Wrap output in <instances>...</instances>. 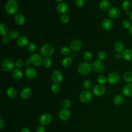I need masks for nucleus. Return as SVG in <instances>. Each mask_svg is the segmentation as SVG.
<instances>
[{
	"instance_id": "nucleus-13",
	"label": "nucleus",
	"mask_w": 132,
	"mask_h": 132,
	"mask_svg": "<svg viewBox=\"0 0 132 132\" xmlns=\"http://www.w3.org/2000/svg\"><path fill=\"white\" fill-rule=\"evenodd\" d=\"M52 121V116L49 113H44L40 118L39 121L41 125H47L49 124Z\"/></svg>"
},
{
	"instance_id": "nucleus-31",
	"label": "nucleus",
	"mask_w": 132,
	"mask_h": 132,
	"mask_svg": "<svg viewBox=\"0 0 132 132\" xmlns=\"http://www.w3.org/2000/svg\"><path fill=\"white\" fill-rule=\"evenodd\" d=\"M19 35H20V33L18 30L16 29H13L9 31L8 34V36L11 39L14 40L18 38L19 36Z\"/></svg>"
},
{
	"instance_id": "nucleus-12",
	"label": "nucleus",
	"mask_w": 132,
	"mask_h": 132,
	"mask_svg": "<svg viewBox=\"0 0 132 132\" xmlns=\"http://www.w3.org/2000/svg\"><path fill=\"white\" fill-rule=\"evenodd\" d=\"M52 79L55 83L60 82L63 79L62 73L59 70H55L52 74Z\"/></svg>"
},
{
	"instance_id": "nucleus-18",
	"label": "nucleus",
	"mask_w": 132,
	"mask_h": 132,
	"mask_svg": "<svg viewBox=\"0 0 132 132\" xmlns=\"http://www.w3.org/2000/svg\"><path fill=\"white\" fill-rule=\"evenodd\" d=\"M120 14V9L116 7H113L109 9L108 12V16L111 19H116L118 18Z\"/></svg>"
},
{
	"instance_id": "nucleus-36",
	"label": "nucleus",
	"mask_w": 132,
	"mask_h": 132,
	"mask_svg": "<svg viewBox=\"0 0 132 132\" xmlns=\"http://www.w3.org/2000/svg\"><path fill=\"white\" fill-rule=\"evenodd\" d=\"M60 53L63 56H67L70 53V49L67 46H63L60 49Z\"/></svg>"
},
{
	"instance_id": "nucleus-39",
	"label": "nucleus",
	"mask_w": 132,
	"mask_h": 132,
	"mask_svg": "<svg viewBox=\"0 0 132 132\" xmlns=\"http://www.w3.org/2000/svg\"><path fill=\"white\" fill-rule=\"evenodd\" d=\"M83 87L86 90H89L91 88L92 84L89 80H86L83 82Z\"/></svg>"
},
{
	"instance_id": "nucleus-2",
	"label": "nucleus",
	"mask_w": 132,
	"mask_h": 132,
	"mask_svg": "<svg viewBox=\"0 0 132 132\" xmlns=\"http://www.w3.org/2000/svg\"><path fill=\"white\" fill-rule=\"evenodd\" d=\"M55 51L54 47L47 43L43 44L40 49V52L41 55L44 57H50L52 56Z\"/></svg>"
},
{
	"instance_id": "nucleus-41",
	"label": "nucleus",
	"mask_w": 132,
	"mask_h": 132,
	"mask_svg": "<svg viewBox=\"0 0 132 132\" xmlns=\"http://www.w3.org/2000/svg\"><path fill=\"white\" fill-rule=\"evenodd\" d=\"M36 45L34 43H30L28 44V50L29 51V52H31V53H33L36 50Z\"/></svg>"
},
{
	"instance_id": "nucleus-24",
	"label": "nucleus",
	"mask_w": 132,
	"mask_h": 132,
	"mask_svg": "<svg viewBox=\"0 0 132 132\" xmlns=\"http://www.w3.org/2000/svg\"><path fill=\"white\" fill-rule=\"evenodd\" d=\"M7 96L11 98H14L17 95V90L13 87H10L8 88L6 92Z\"/></svg>"
},
{
	"instance_id": "nucleus-46",
	"label": "nucleus",
	"mask_w": 132,
	"mask_h": 132,
	"mask_svg": "<svg viewBox=\"0 0 132 132\" xmlns=\"http://www.w3.org/2000/svg\"><path fill=\"white\" fill-rule=\"evenodd\" d=\"M10 38L9 36H3L2 38V41L3 42V43L7 44L8 43H9V41H10Z\"/></svg>"
},
{
	"instance_id": "nucleus-23",
	"label": "nucleus",
	"mask_w": 132,
	"mask_h": 132,
	"mask_svg": "<svg viewBox=\"0 0 132 132\" xmlns=\"http://www.w3.org/2000/svg\"><path fill=\"white\" fill-rule=\"evenodd\" d=\"M123 58L126 61H131L132 60V50L127 48L122 52Z\"/></svg>"
},
{
	"instance_id": "nucleus-49",
	"label": "nucleus",
	"mask_w": 132,
	"mask_h": 132,
	"mask_svg": "<svg viewBox=\"0 0 132 132\" xmlns=\"http://www.w3.org/2000/svg\"><path fill=\"white\" fill-rule=\"evenodd\" d=\"M4 126V122L2 117L0 118V129H2Z\"/></svg>"
},
{
	"instance_id": "nucleus-3",
	"label": "nucleus",
	"mask_w": 132,
	"mask_h": 132,
	"mask_svg": "<svg viewBox=\"0 0 132 132\" xmlns=\"http://www.w3.org/2000/svg\"><path fill=\"white\" fill-rule=\"evenodd\" d=\"M92 67L89 62H85L80 63L78 67V72L81 75H87L89 74L92 70Z\"/></svg>"
},
{
	"instance_id": "nucleus-51",
	"label": "nucleus",
	"mask_w": 132,
	"mask_h": 132,
	"mask_svg": "<svg viewBox=\"0 0 132 132\" xmlns=\"http://www.w3.org/2000/svg\"><path fill=\"white\" fill-rule=\"evenodd\" d=\"M129 32L130 33V34L132 36V25H131V26L129 29Z\"/></svg>"
},
{
	"instance_id": "nucleus-43",
	"label": "nucleus",
	"mask_w": 132,
	"mask_h": 132,
	"mask_svg": "<svg viewBox=\"0 0 132 132\" xmlns=\"http://www.w3.org/2000/svg\"><path fill=\"white\" fill-rule=\"evenodd\" d=\"M24 62L21 59H18L15 62V66H16V67H18L19 68H22L24 65Z\"/></svg>"
},
{
	"instance_id": "nucleus-42",
	"label": "nucleus",
	"mask_w": 132,
	"mask_h": 132,
	"mask_svg": "<svg viewBox=\"0 0 132 132\" xmlns=\"http://www.w3.org/2000/svg\"><path fill=\"white\" fill-rule=\"evenodd\" d=\"M122 26L124 28L126 29H129V28L131 26V22L127 20H125L122 22Z\"/></svg>"
},
{
	"instance_id": "nucleus-26",
	"label": "nucleus",
	"mask_w": 132,
	"mask_h": 132,
	"mask_svg": "<svg viewBox=\"0 0 132 132\" xmlns=\"http://www.w3.org/2000/svg\"><path fill=\"white\" fill-rule=\"evenodd\" d=\"M124 101L123 96L121 94H117L116 95L113 99V103L116 105H120L122 104Z\"/></svg>"
},
{
	"instance_id": "nucleus-45",
	"label": "nucleus",
	"mask_w": 132,
	"mask_h": 132,
	"mask_svg": "<svg viewBox=\"0 0 132 132\" xmlns=\"http://www.w3.org/2000/svg\"><path fill=\"white\" fill-rule=\"evenodd\" d=\"M75 5L77 7L80 8L82 7L84 5V0H75Z\"/></svg>"
},
{
	"instance_id": "nucleus-11",
	"label": "nucleus",
	"mask_w": 132,
	"mask_h": 132,
	"mask_svg": "<svg viewBox=\"0 0 132 132\" xmlns=\"http://www.w3.org/2000/svg\"><path fill=\"white\" fill-rule=\"evenodd\" d=\"M69 9V5L67 3L65 2H60L59 3L56 7V10L60 14H65L68 12Z\"/></svg>"
},
{
	"instance_id": "nucleus-54",
	"label": "nucleus",
	"mask_w": 132,
	"mask_h": 132,
	"mask_svg": "<svg viewBox=\"0 0 132 132\" xmlns=\"http://www.w3.org/2000/svg\"><path fill=\"white\" fill-rule=\"evenodd\" d=\"M55 1H56V2H61L62 0H55Z\"/></svg>"
},
{
	"instance_id": "nucleus-15",
	"label": "nucleus",
	"mask_w": 132,
	"mask_h": 132,
	"mask_svg": "<svg viewBox=\"0 0 132 132\" xmlns=\"http://www.w3.org/2000/svg\"><path fill=\"white\" fill-rule=\"evenodd\" d=\"M70 111L67 108L62 109L59 112V117L62 121H66L68 120L70 118Z\"/></svg>"
},
{
	"instance_id": "nucleus-44",
	"label": "nucleus",
	"mask_w": 132,
	"mask_h": 132,
	"mask_svg": "<svg viewBox=\"0 0 132 132\" xmlns=\"http://www.w3.org/2000/svg\"><path fill=\"white\" fill-rule=\"evenodd\" d=\"M71 102L69 100L66 99L63 102V106L64 107V108H68L71 106Z\"/></svg>"
},
{
	"instance_id": "nucleus-30",
	"label": "nucleus",
	"mask_w": 132,
	"mask_h": 132,
	"mask_svg": "<svg viewBox=\"0 0 132 132\" xmlns=\"http://www.w3.org/2000/svg\"><path fill=\"white\" fill-rule=\"evenodd\" d=\"M124 80L127 82L130 83L132 82V71H129L125 73L123 76Z\"/></svg>"
},
{
	"instance_id": "nucleus-4",
	"label": "nucleus",
	"mask_w": 132,
	"mask_h": 132,
	"mask_svg": "<svg viewBox=\"0 0 132 132\" xmlns=\"http://www.w3.org/2000/svg\"><path fill=\"white\" fill-rule=\"evenodd\" d=\"M15 63L13 61L9 58H5L3 60L2 63V68L5 72H10L14 68Z\"/></svg>"
},
{
	"instance_id": "nucleus-9",
	"label": "nucleus",
	"mask_w": 132,
	"mask_h": 132,
	"mask_svg": "<svg viewBox=\"0 0 132 132\" xmlns=\"http://www.w3.org/2000/svg\"><path fill=\"white\" fill-rule=\"evenodd\" d=\"M106 91V88L103 85H97L94 87L93 92L97 96H101L104 95Z\"/></svg>"
},
{
	"instance_id": "nucleus-7",
	"label": "nucleus",
	"mask_w": 132,
	"mask_h": 132,
	"mask_svg": "<svg viewBox=\"0 0 132 132\" xmlns=\"http://www.w3.org/2000/svg\"><path fill=\"white\" fill-rule=\"evenodd\" d=\"M92 67L93 70L97 73H102L105 70L104 64L101 61L99 60H95L93 62Z\"/></svg>"
},
{
	"instance_id": "nucleus-17",
	"label": "nucleus",
	"mask_w": 132,
	"mask_h": 132,
	"mask_svg": "<svg viewBox=\"0 0 132 132\" xmlns=\"http://www.w3.org/2000/svg\"><path fill=\"white\" fill-rule=\"evenodd\" d=\"M17 45L21 47H24L28 45L29 44V39L28 38L24 36L20 37L16 41Z\"/></svg>"
},
{
	"instance_id": "nucleus-5",
	"label": "nucleus",
	"mask_w": 132,
	"mask_h": 132,
	"mask_svg": "<svg viewBox=\"0 0 132 132\" xmlns=\"http://www.w3.org/2000/svg\"><path fill=\"white\" fill-rule=\"evenodd\" d=\"M30 62L36 67L40 66L43 62L42 57L38 53H34L32 54L29 58Z\"/></svg>"
},
{
	"instance_id": "nucleus-28",
	"label": "nucleus",
	"mask_w": 132,
	"mask_h": 132,
	"mask_svg": "<svg viewBox=\"0 0 132 132\" xmlns=\"http://www.w3.org/2000/svg\"><path fill=\"white\" fill-rule=\"evenodd\" d=\"M61 63H62V65L63 67L65 68H68L70 67L72 65L73 63V60L71 58L69 57H66L62 59Z\"/></svg>"
},
{
	"instance_id": "nucleus-21",
	"label": "nucleus",
	"mask_w": 132,
	"mask_h": 132,
	"mask_svg": "<svg viewBox=\"0 0 132 132\" xmlns=\"http://www.w3.org/2000/svg\"><path fill=\"white\" fill-rule=\"evenodd\" d=\"M14 21L16 24L20 26H22L25 24L26 22V19L25 16L22 14L18 13L15 15Z\"/></svg>"
},
{
	"instance_id": "nucleus-25",
	"label": "nucleus",
	"mask_w": 132,
	"mask_h": 132,
	"mask_svg": "<svg viewBox=\"0 0 132 132\" xmlns=\"http://www.w3.org/2000/svg\"><path fill=\"white\" fill-rule=\"evenodd\" d=\"M12 76L15 79L19 80L22 78L23 76V73L21 70L19 68H16L14 69L12 72Z\"/></svg>"
},
{
	"instance_id": "nucleus-32",
	"label": "nucleus",
	"mask_w": 132,
	"mask_h": 132,
	"mask_svg": "<svg viewBox=\"0 0 132 132\" xmlns=\"http://www.w3.org/2000/svg\"><path fill=\"white\" fill-rule=\"evenodd\" d=\"M131 6V4L130 1L129 0H124L122 4V9L125 11L129 10Z\"/></svg>"
},
{
	"instance_id": "nucleus-1",
	"label": "nucleus",
	"mask_w": 132,
	"mask_h": 132,
	"mask_svg": "<svg viewBox=\"0 0 132 132\" xmlns=\"http://www.w3.org/2000/svg\"><path fill=\"white\" fill-rule=\"evenodd\" d=\"M19 5L18 2L15 0H9L7 2L5 9L7 13L9 14H14L18 10Z\"/></svg>"
},
{
	"instance_id": "nucleus-8",
	"label": "nucleus",
	"mask_w": 132,
	"mask_h": 132,
	"mask_svg": "<svg viewBox=\"0 0 132 132\" xmlns=\"http://www.w3.org/2000/svg\"><path fill=\"white\" fill-rule=\"evenodd\" d=\"M120 78V76L119 74L117 72H113L108 74L107 76V81L109 84L114 85L119 81Z\"/></svg>"
},
{
	"instance_id": "nucleus-47",
	"label": "nucleus",
	"mask_w": 132,
	"mask_h": 132,
	"mask_svg": "<svg viewBox=\"0 0 132 132\" xmlns=\"http://www.w3.org/2000/svg\"><path fill=\"white\" fill-rule=\"evenodd\" d=\"M45 128L44 125H39L36 129V132H45Z\"/></svg>"
},
{
	"instance_id": "nucleus-50",
	"label": "nucleus",
	"mask_w": 132,
	"mask_h": 132,
	"mask_svg": "<svg viewBox=\"0 0 132 132\" xmlns=\"http://www.w3.org/2000/svg\"><path fill=\"white\" fill-rule=\"evenodd\" d=\"M21 132H30V131L27 127H23L22 128Z\"/></svg>"
},
{
	"instance_id": "nucleus-19",
	"label": "nucleus",
	"mask_w": 132,
	"mask_h": 132,
	"mask_svg": "<svg viewBox=\"0 0 132 132\" xmlns=\"http://www.w3.org/2000/svg\"><path fill=\"white\" fill-rule=\"evenodd\" d=\"M102 28L105 31L110 30L112 27V21L108 19H104L101 23Z\"/></svg>"
},
{
	"instance_id": "nucleus-52",
	"label": "nucleus",
	"mask_w": 132,
	"mask_h": 132,
	"mask_svg": "<svg viewBox=\"0 0 132 132\" xmlns=\"http://www.w3.org/2000/svg\"><path fill=\"white\" fill-rule=\"evenodd\" d=\"M126 14H127V15H130V13H131V12H130L129 10H127V11H126Z\"/></svg>"
},
{
	"instance_id": "nucleus-48",
	"label": "nucleus",
	"mask_w": 132,
	"mask_h": 132,
	"mask_svg": "<svg viewBox=\"0 0 132 132\" xmlns=\"http://www.w3.org/2000/svg\"><path fill=\"white\" fill-rule=\"evenodd\" d=\"M114 58H115L117 60H120V59H121L122 58H123L122 54H121V53H117L114 55Z\"/></svg>"
},
{
	"instance_id": "nucleus-14",
	"label": "nucleus",
	"mask_w": 132,
	"mask_h": 132,
	"mask_svg": "<svg viewBox=\"0 0 132 132\" xmlns=\"http://www.w3.org/2000/svg\"><path fill=\"white\" fill-rule=\"evenodd\" d=\"M122 93L127 97L132 96V84L127 83L122 88Z\"/></svg>"
},
{
	"instance_id": "nucleus-40",
	"label": "nucleus",
	"mask_w": 132,
	"mask_h": 132,
	"mask_svg": "<svg viewBox=\"0 0 132 132\" xmlns=\"http://www.w3.org/2000/svg\"><path fill=\"white\" fill-rule=\"evenodd\" d=\"M60 90V87L57 83H55L53 84L51 86V90L54 93L58 92Z\"/></svg>"
},
{
	"instance_id": "nucleus-35",
	"label": "nucleus",
	"mask_w": 132,
	"mask_h": 132,
	"mask_svg": "<svg viewBox=\"0 0 132 132\" xmlns=\"http://www.w3.org/2000/svg\"><path fill=\"white\" fill-rule=\"evenodd\" d=\"M70 18L66 13L63 14L60 16V21L63 24H67L69 22Z\"/></svg>"
},
{
	"instance_id": "nucleus-29",
	"label": "nucleus",
	"mask_w": 132,
	"mask_h": 132,
	"mask_svg": "<svg viewBox=\"0 0 132 132\" xmlns=\"http://www.w3.org/2000/svg\"><path fill=\"white\" fill-rule=\"evenodd\" d=\"M114 48L117 53H121L124 51V45L121 42H117L114 45Z\"/></svg>"
},
{
	"instance_id": "nucleus-27",
	"label": "nucleus",
	"mask_w": 132,
	"mask_h": 132,
	"mask_svg": "<svg viewBox=\"0 0 132 132\" xmlns=\"http://www.w3.org/2000/svg\"><path fill=\"white\" fill-rule=\"evenodd\" d=\"M9 27L5 24H1L0 25V34L3 36H7L9 34Z\"/></svg>"
},
{
	"instance_id": "nucleus-16",
	"label": "nucleus",
	"mask_w": 132,
	"mask_h": 132,
	"mask_svg": "<svg viewBox=\"0 0 132 132\" xmlns=\"http://www.w3.org/2000/svg\"><path fill=\"white\" fill-rule=\"evenodd\" d=\"M32 93V90L29 87H25L23 88L20 93V96L23 99H27L30 97Z\"/></svg>"
},
{
	"instance_id": "nucleus-53",
	"label": "nucleus",
	"mask_w": 132,
	"mask_h": 132,
	"mask_svg": "<svg viewBox=\"0 0 132 132\" xmlns=\"http://www.w3.org/2000/svg\"><path fill=\"white\" fill-rule=\"evenodd\" d=\"M130 20H131V21H132V11H131V13H130Z\"/></svg>"
},
{
	"instance_id": "nucleus-22",
	"label": "nucleus",
	"mask_w": 132,
	"mask_h": 132,
	"mask_svg": "<svg viewBox=\"0 0 132 132\" xmlns=\"http://www.w3.org/2000/svg\"><path fill=\"white\" fill-rule=\"evenodd\" d=\"M111 6V3L109 0H102L99 3L100 8L103 11L108 10Z\"/></svg>"
},
{
	"instance_id": "nucleus-20",
	"label": "nucleus",
	"mask_w": 132,
	"mask_h": 132,
	"mask_svg": "<svg viewBox=\"0 0 132 132\" xmlns=\"http://www.w3.org/2000/svg\"><path fill=\"white\" fill-rule=\"evenodd\" d=\"M37 73L35 69L32 67L28 68L25 71V75L26 77L30 79L35 78L37 76Z\"/></svg>"
},
{
	"instance_id": "nucleus-38",
	"label": "nucleus",
	"mask_w": 132,
	"mask_h": 132,
	"mask_svg": "<svg viewBox=\"0 0 132 132\" xmlns=\"http://www.w3.org/2000/svg\"><path fill=\"white\" fill-rule=\"evenodd\" d=\"M84 58L86 61H90L92 58V54L89 51L86 52L84 54Z\"/></svg>"
},
{
	"instance_id": "nucleus-10",
	"label": "nucleus",
	"mask_w": 132,
	"mask_h": 132,
	"mask_svg": "<svg viewBox=\"0 0 132 132\" xmlns=\"http://www.w3.org/2000/svg\"><path fill=\"white\" fill-rule=\"evenodd\" d=\"M82 46V43L78 39H75L73 40L70 45V47L71 51L74 52H76L79 51Z\"/></svg>"
},
{
	"instance_id": "nucleus-34",
	"label": "nucleus",
	"mask_w": 132,
	"mask_h": 132,
	"mask_svg": "<svg viewBox=\"0 0 132 132\" xmlns=\"http://www.w3.org/2000/svg\"><path fill=\"white\" fill-rule=\"evenodd\" d=\"M97 81L101 85L105 84L107 81V77L104 75H100L97 77Z\"/></svg>"
},
{
	"instance_id": "nucleus-33",
	"label": "nucleus",
	"mask_w": 132,
	"mask_h": 132,
	"mask_svg": "<svg viewBox=\"0 0 132 132\" xmlns=\"http://www.w3.org/2000/svg\"><path fill=\"white\" fill-rule=\"evenodd\" d=\"M43 64L45 68H49L51 67L52 64V60L50 57H45L43 60Z\"/></svg>"
},
{
	"instance_id": "nucleus-37",
	"label": "nucleus",
	"mask_w": 132,
	"mask_h": 132,
	"mask_svg": "<svg viewBox=\"0 0 132 132\" xmlns=\"http://www.w3.org/2000/svg\"><path fill=\"white\" fill-rule=\"evenodd\" d=\"M106 57V53L104 52V51H100L98 53L97 55V57L98 60H100V61H103L105 58Z\"/></svg>"
},
{
	"instance_id": "nucleus-6",
	"label": "nucleus",
	"mask_w": 132,
	"mask_h": 132,
	"mask_svg": "<svg viewBox=\"0 0 132 132\" xmlns=\"http://www.w3.org/2000/svg\"><path fill=\"white\" fill-rule=\"evenodd\" d=\"M92 98V93L89 90L82 91L79 95L80 101L84 103L89 102Z\"/></svg>"
}]
</instances>
